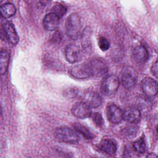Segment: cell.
<instances>
[{
    "label": "cell",
    "instance_id": "277c9868",
    "mask_svg": "<svg viewBox=\"0 0 158 158\" xmlns=\"http://www.w3.org/2000/svg\"><path fill=\"white\" fill-rule=\"evenodd\" d=\"M88 62L91 76L99 77L107 72V66L106 64L99 59H93L89 60Z\"/></svg>",
    "mask_w": 158,
    "mask_h": 158
},
{
    "label": "cell",
    "instance_id": "d4e9b609",
    "mask_svg": "<svg viewBox=\"0 0 158 158\" xmlns=\"http://www.w3.org/2000/svg\"><path fill=\"white\" fill-rule=\"evenodd\" d=\"M125 130V134H126L127 136H134V135L136 134V128L135 127H128Z\"/></svg>",
    "mask_w": 158,
    "mask_h": 158
},
{
    "label": "cell",
    "instance_id": "603a6c76",
    "mask_svg": "<svg viewBox=\"0 0 158 158\" xmlns=\"http://www.w3.org/2000/svg\"><path fill=\"white\" fill-rule=\"evenodd\" d=\"M98 45H99V47L100 48V49L102 51H106L107 49H109V48L110 47V43L107 40V39L102 36L99 38Z\"/></svg>",
    "mask_w": 158,
    "mask_h": 158
},
{
    "label": "cell",
    "instance_id": "4fadbf2b",
    "mask_svg": "<svg viewBox=\"0 0 158 158\" xmlns=\"http://www.w3.org/2000/svg\"><path fill=\"white\" fill-rule=\"evenodd\" d=\"M141 118L140 110L136 107L128 106L123 110V120L130 123H135Z\"/></svg>",
    "mask_w": 158,
    "mask_h": 158
},
{
    "label": "cell",
    "instance_id": "ba28073f",
    "mask_svg": "<svg viewBox=\"0 0 158 158\" xmlns=\"http://www.w3.org/2000/svg\"><path fill=\"white\" fill-rule=\"evenodd\" d=\"M141 89L148 97H153L157 93V83L151 78H144L141 82Z\"/></svg>",
    "mask_w": 158,
    "mask_h": 158
},
{
    "label": "cell",
    "instance_id": "484cf974",
    "mask_svg": "<svg viewBox=\"0 0 158 158\" xmlns=\"http://www.w3.org/2000/svg\"><path fill=\"white\" fill-rule=\"evenodd\" d=\"M151 70L152 73L156 77H157V73H158V66H157V60H156V61L153 64V65H152Z\"/></svg>",
    "mask_w": 158,
    "mask_h": 158
},
{
    "label": "cell",
    "instance_id": "8992f818",
    "mask_svg": "<svg viewBox=\"0 0 158 158\" xmlns=\"http://www.w3.org/2000/svg\"><path fill=\"white\" fill-rule=\"evenodd\" d=\"M72 114L78 118H86L90 117L92 114L91 108L83 101L74 104L72 107Z\"/></svg>",
    "mask_w": 158,
    "mask_h": 158
},
{
    "label": "cell",
    "instance_id": "5bb4252c",
    "mask_svg": "<svg viewBox=\"0 0 158 158\" xmlns=\"http://www.w3.org/2000/svg\"><path fill=\"white\" fill-rule=\"evenodd\" d=\"M60 17L54 12L47 14L43 19V26L48 31H52L56 30L59 25Z\"/></svg>",
    "mask_w": 158,
    "mask_h": 158
},
{
    "label": "cell",
    "instance_id": "3957f363",
    "mask_svg": "<svg viewBox=\"0 0 158 158\" xmlns=\"http://www.w3.org/2000/svg\"><path fill=\"white\" fill-rule=\"evenodd\" d=\"M118 86V77L115 75H110L102 81L101 85V91L104 96H110L117 92Z\"/></svg>",
    "mask_w": 158,
    "mask_h": 158
},
{
    "label": "cell",
    "instance_id": "9c48e42d",
    "mask_svg": "<svg viewBox=\"0 0 158 158\" xmlns=\"http://www.w3.org/2000/svg\"><path fill=\"white\" fill-rule=\"evenodd\" d=\"M69 72L73 77L77 79H85L91 77L88 62L72 66Z\"/></svg>",
    "mask_w": 158,
    "mask_h": 158
},
{
    "label": "cell",
    "instance_id": "52a82bcc",
    "mask_svg": "<svg viewBox=\"0 0 158 158\" xmlns=\"http://www.w3.org/2000/svg\"><path fill=\"white\" fill-rule=\"evenodd\" d=\"M81 101L85 102L91 108H96L99 106L102 102L101 96L93 90L85 91L81 94Z\"/></svg>",
    "mask_w": 158,
    "mask_h": 158
},
{
    "label": "cell",
    "instance_id": "44dd1931",
    "mask_svg": "<svg viewBox=\"0 0 158 158\" xmlns=\"http://www.w3.org/2000/svg\"><path fill=\"white\" fill-rule=\"evenodd\" d=\"M133 148L134 150L139 154H143L146 151V144L143 138L135 141L133 143Z\"/></svg>",
    "mask_w": 158,
    "mask_h": 158
},
{
    "label": "cell",
    "instance_id": "cb8c5ba5",
    "mask_svg": "<svg viewBox=\"0 0 158 158\" xmlns=\"http://www.w3.org/2000/svg\"><path fill=\"white\" fill-rule=\"evenodd\" d=\"M54 11L52 12H54L55 14H56L58 16H59V17L60 16H62L65 13V11H66L65 8L60 4L54 7Z\"/></svg>",
    "mask_w": 158,
    "mask_h": 158
},
{
    "label": "cell",
    "instance_id": "30bf717a",
    "mask_svg": "<svg viewBox=\"0 0 158 158\" xmlns=\"http://www.w3.org/2000/svg\"><path fill=\"white\" fill-rule=\"evenodd\" d=\"M2 28L9 43L12 45H16L19 41V38L14 25L10 22L5 21L2 24Z\"/></svg>",
    "mask_w": 158,
    "mask_h": 158
},
{
    "label": "cell",
    "instance_id": "2e32d148",
    "mask_svg": "<svg viewBox=\"0 0 158 158\" xmlns=\"http://www.w3.org/2000/svg\"><path fill=\"white\" fill-rule=\"evenodd\" d=\"M133 59L138 63H144L148 58L147 49L143 45L135 47L133 51Z\"/></svg>",
    "mask_w": 158,
    "mask_h": 158
},
{
    "label": "cell",
    "instance_id": "7a4b0ae2",
    "mask_svg": "<svg viewBox=\"0 0 158 158\" xmlns=\"http://www.w3.org/2000/svg\"><path fill=\"white\" fill-rule=\"evenodd\" d=\"M55 138L59 141L70 144H76L79 141L77 134L71 128L62 126L57 127L54 132Z\"/></svg>",
    "mask_w": 158,
    "mask_h": 158
},
{
    "label": "cell",
    "instance_id": "ffe728a7",
    "mask_svg": "<svg viewBox=\"0 0 158 158\" xmlns=\"http://www.w3.org/2000/svg\"><path fill=\"white\" fill-rule=\"evenodd\" d=\"M81 43L83 49H85L86 51H89L91 49L90 30H89V28H86L83 32Z\"/></svg>",
    "mask_w": 158,
    "mask_h": 158
},
{
    "label": "cell",
    "instance_id": "7c38bea8",
    "mask_svg": "<svg viewBox=\"0 0 158 158\" xmlns=\"http://www.w3.org/2000/svg\"><path fill=\"white\" fill-rule=\"evenodd\" d=\"M107 117L110 122L118 124L123 120V110L115 104H110L107 107Z\"/></svg>",
    "mask_w": 158,
    "mask_h": 158
},
{
    "label": "cell",
    "instance_id": "ac0fdd59",
    "mask_svg": "<svg viewBox=\"0 0 158 158\" xmlns=\"http://www.w3.org/2000/svg\"><path fill=\"white\" fill-rule=\"evenodd\" d=\"M9 54L5 50L2 49L1 51V57H0V73L1 75H4L6 73L9 62Z\"/></svg>",
    "mask_w": 158,
    "mask_h": 158
},
{
    "label": "cell",
    "instance_id": "d6986e66",
    "mask_svg": "<svg viewBox=\"0 0 158 158\" xmlns=\"http://www.w3.org/2000/svg\"><path fill=\"white\" fill-rule=\"evenodd\" d=\"M73 127L78 133L81 135L86 139H90L93 138L94 135L93 133L87 127L83 125L82 124L80 123H75L73 124Z\"/></svg>",
    "mask_w": 158,
    "mask_h": 158
},
{
    "label": "cell",
    "instance_id": "e0dca14e",
    "mask_svg": "<svg viewBox=\"0 0 158 158\" xmlns=\"http://www.w3.org/2000/svg\"><path fill=\"white\" fill-rule=\"evenodd\" d=\"M0 11L1 16L4 19H7L15 15L16 7L12 3L6 2L1 6Z\"/></svg>",
    "mask_w": 158,
    "mask_h": 158
},
{
    "label": "cell",
    "instance_id": "7402d4cb",
    "mask_svg": "<svg viewBox=\"0 0 158 158\" xmlns=\"http://www.w3.org/2000/svg\"><path fill=\"white\" fill-rule=\"evenodd\" d=\"M91 117H92L93 121L94 122V123H95L96 125H97L98 127H101L103 126L104 122V119L100 113L94 112L91 114Z\"/></svg>",
    "mask_w": 158,
    "mask_h": 158
},
{
    "label": "cell",
    "instance_id": "8fae6325",
    "mask_svg": "<svg viewBox=\"0 0 158 158\" xmlns=\"http://www.w3.org/2000/svg\"><path fill=\"white\" fill-rule=\"evenodd\" d=\"M65 57L67 61L71 64L78 62L81 57V52L76 44H70L65 49Z\"/></svg>",
    "mask_w": 158,
    "mask_h": 158
},
{
    "label": "cell",
    "instance_id": "9a60e30c",
    "mask_svg": "<svg viewBox=\"0 0 158 158\" xmlns=\"http://www.w3.org/2000/svg\"><path fill=\"white\" fill-rule=\"evenodd\" d=\"M99 148L101 151L107 154L113 155L116 152L117 145L112 139L107 138L102 139L100 142Z\"/></svg>",
    "mask_w": 158,
    "mask_h": 158
},
{
    "label": "cell",
    "instance_id": "6da1fadb",
    "mask_svg": "<svg viewBox=\"0 0 158 158\" xmlns=\"http://www.w3.org/2000/svg\"><path fill=\"white\" fill-rule=\"evenodd\" d=\"M81 22L77 14L72 13L67 19L65 28L67 35L73 40H76L80 35Z\"/></svg>",
    "mask_w": 158,
    "mask_h": 158
},
{
    "label": "cell",
    "instance_id": "5b68a950",
    "mask_svg": "<svg viewBox=\"0 0 158 158\" xmlns=\"http://www.w3.org/2000/svg\"><path fill=\"white\" fill-rule=\"evenodd\" d=\"M136 73L133 68L126 67L123 69L122 75V82L125 89H133L136 85Z\"/></svg>",
    "mask_w": 158,
    "mask_h": 158
}]
</instances>
